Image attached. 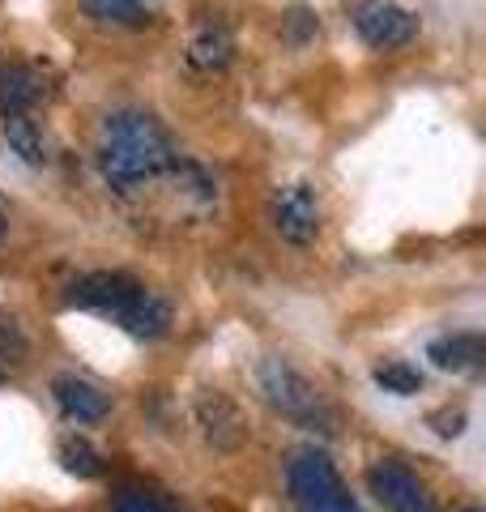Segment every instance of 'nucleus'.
<instances>
[{"instance_id": "f257e3e1", "label": "nucleus", "mask_w": 486, "mask_h": 512, "mask_svg": "<svg viewBox=\"0 0 486 512\" xmlns=\"http://www.w3.org/2000/svg\"><path fill=\"white\" fill-rule=\"evenodd\" d=\"M94 158H99V175L116 192H133L175 167L171 137L145 111H116V116H107L99 128Z\"/></svg>"}, {"instance_id": "f03ea898", "label": "nucleus", "mask_w": 486, "mask_h": 512, "mask_svg": "<svg viewBox=\"0 0 486 512\" xmlns=\"http://www.w3.org/2000/svg\"><path fill=\"white\" fill-rule=\"evenodd\" d=\"M256 384H261L265 402L278 410L282 419L299 423V427H320V431H329L333 414H329V406H324V397H320L286 359H278V355L261 359V367H256Z\"/></svg>"}, {"instance_id": "7ed1b4c3", "label": "nucleus", "mask_w": 486, "mask_h": 512, "mask_svg": "<svg viewBox=\"0 0 486 512\" xmlns=\"http://www.w3.org/2000/svg\"><path fill=\"white\" fill-rule=\"evenodd\" d=\"M269 218H273V231H278L286 244L307 248L320 235V197H316V188L307 184V180L273 188Z\"/></svg>"}, {"instance_id": "20e7f679", "label": "nucleus", "mask_w": 486, "mask_h": 512, "mask_svg": "<svg viewBox=\"0 0 486 512\" xmlns=\"http://www.w3.org/2000/svg\"><path fill=\"white\" fill-rule=\"evenodd\" d=\"M286 487H290V495H295V504H299L303 512L329 504L333 495L346 491L342 474L333 470L329 453H320V448H299V453L290 457V466H286Z\"/></svg>"}, {"instance_id": "39448f33", "label": "nucleus", "mask_w": 486, "mask_h": 512, "mask_svg": "<svg viewBox=\"0 0 486 512\" xmlns=\"http://www.w3.org/2000/svg\"><path fill=\"white\" fill-rule=\"evenodd\" d=\"M367 487L384 512H435L431 491L418 483V474L410 466H401L393 457H384L367 470Z\"/></svg>"}, {"instance_id": "423d86ee", "label": "nucleus", "mask_w": 486, "mask_h": 512, "mask_svg": "<svg viewBox=\"0 0 486 512\" xmlns=\"http://www.w3.org/2000/svg\"><path fill=\"white\" fill-rule=\"evenodd\" d=\"M354 35H359L371 52H397L418 35V18L410 9L393 5V0H367L354 13Z\"/></svg>"}, {"instance_id": "0eeeda50", "label": "nucleus", "mask_w": 486, "mask_h": 512, "mask_svg": "<svg viewBox=\"0 0 486 512\" xmlns=\"http://www.w3.org/2000/svg\"><path fill=\"white\" fill-rule=\"evenodd\" d=\"M141 291L145 286L133 282L128 274H86L69 286L64 303H69V308H86V312H103V316L116 320V312H124Z\"/></svg>"}, {"instance_id": "6e6552de", "label": "nucleus", "mask_w": 486, "mask_h": 512, "mask_svg": "<svg viewBox=\"0 0 486 512\" xmlns=\"http://www.w3.org/2000/svg\"><path fill=\"white\" fill-rule=\"evenodd\" d=\"M197 427H201V436L218 448V453H235V448H243V440H248L243 410L222 389H205L197 397Z\"/></svg>"}, {"instance_id": "1a4fd4ad", "label": "nucleus", "mask_w": 486, "mask_h": 512, "mask_svg": "<svg viewBox=\"0 0 486 512\" xmlns=\"http://www.w3.org/2000/svg\"><path fill=\"white\" fill-rule=\"evenodd\" d=\"M52 397H56L64 419H73V423H103L107 410H111L107 393L99 389V384L81 380V376H56L52 380Z\"/></svg>"}, {"instance_id": "9d476101", "label": "nucleus", "mask_w": 486, "mask_h": 512, "mask_svg": "<svg viewBox=\"0 0 486 512\" xmlns=\"http://www.w3.org/2000/svg\"><path fill=\"white\" fill-rule=\"evenodd\" d=\"M43 99V82L30 64H0V116H30Z\"/></svg>"}, {"instance_id": "9b49d317", "label": "nucleus", "mask_w": 486, "mask_h": 512, "mask_svg": "<svg viewBox=\"0 0 486 512\" xmlns=\"http://www.w3.org/2000/svg\"><path fill=\"white\" fill-rule=\"evenodd\" d=\"M231 56H235V39H231V30H226L222 22H205V26H197V35L188 39V64L192 69H201V73L226 69Z\"/></svg>"}, {"instance_id": "f8f14e48", "label": "nucleus", "mask_w": 486, "mask_h": 512, "mask_svg": "<svg viewBox=\"0 0 486 512\" xmlns=\"http://www.w3.org/2000/svg\"><path fill=\"white\" fill-rule=\"evenodd\" d=\"M116 325H120L124 333H133V338L154 342V338H162V333L171 329V308H167V303H162L158 295L141 291L124 312H116Z\"/></svg>"}, {"instance_id": "ddd939ff", "label": "nucleus", "mask_w": 486, "mask_h": 512, "mask_svg": "<svg viewBox=\"0 0 486 512\" xmlns=\"http://www.w3.org/2000/svg\"><path fill=\"white\" fill-rule=\"evenodd\" d=\"M0 141H5V150L18 158V163L35 167V171L47 167V141L30 116H0Z\"/></svg>"}, {"instance_id": "4468645a", "label": "nucleus", "mask_w": 486, "mask_h": 512, "mask_svg": "<svg viewBox=\"0 0 486 512\" xmlns=\"http://www.w3.org/2000/svg\"><path fill=\"white\" fill-rule=\"evenodd\" d=\"M427 355L435 359V367H444V372H474L486 359V342L478 333H452V338L431 342Z\"/></svg>"}, {"instance_id": "2eb2a0df", "label": "nucleus", "mask_w": 486, "mask_h": 512, "mask_svg": "<svg viewBox=\"0 0 486 512\" xmlns=\"http://www.w3.org/2000/svg\"><path fill=\"white\" fill-rule=\"evenodd\" d=\"M56 461L64 466V474H73V478H99L103 474L99 448H94L90 440H81V436H64L56 444Z\"/></svg>"}, {"instance_id": "dca6fc26", "label": "nucleus", "mask_w": 486, "mask_h": 512, "mask_svg": "<svg viewBox=\"0 0 486 512\" xmlns=\"http://www.w3.org/2000/svg\"><path fill=\"white\" fill-rule=\"evenodd\" d=\"M86 18L107 22V26H145L150 22V9L141 0H81Z\"/></svg>"}, {"instance_id": "f3484780", "label": "nucleus", "mask_w": 486, "mask_h": 512, "mask_svg": "<svg viewBox=\"0 0 486 512\" xmlns=\"http://www.w3.org/2000/svg\"><path fill=\"white\" fill-rule=\"evenodd\" d=\"M376 384H380L384 393L414 397L418 389H423V372H418L414 363H401V359H393V363H380V367H376Z\"/></svg>"}, {"instance_id": "a211bd4d", "label": "nucleus", "mask_w": 486, "mask_h": 512, "mask_svg": "<svg viewBox=\"0 0 486 512\" xmlns=\"http://www.w3.org/2000/svg\"><path fill=\"white\" fill-rule=\"evenodd\" d=\"M316 30H320L316 9H307V5H290V9L282 13V39H286L290 47L312 43V39H316Z\"/></svg>"}, {"instance_id": "6ab92c4d", "label": "nucleus", "mask_w": 486, "mask_h": 512, "mask_svg": "<svg viewBox=\"0 0 486 512\" xmlns=\"http://www.w3.org/2000/svg\"><path fill=\"white\" fill-rule=\"evenodd\" d=\"M26 355H30V342H26L22 325L0 312V363H26Z\"/></svg>"}, {"instance_id": "aec40b11", "label": "nucleus", "mask_w": 486, "mask_h": 512, "mask_svg": "<svg viewBox=\"0 0 486 512\" xmlns=\"http://www.w3.org/2000/svg\"><path fill=\"white\" fill-rule=\"evenodd\" d=\"M107 512H171V504L141 487H124V491H116V500H111Z\"/></svg>"}, {"instance_id": "412c9836", "label": "nucleus", "mask_w": 486, "mask_h": 512, "mask_svg": "<svg viewBox=\"0 0 486 512\" xmlns=\"http://www.w3.org/2000/svg\"><path fill=\"white\" fill-rule=\"evenodd\" d=\"M427 423L435 427V436L452 440V436H461V431H465V410H435Z\"/></svg>"}, {"instance_id": "4be33fe9", "label": "nucleus", "mask_w": 486, "mask_h": 512, "mask_svg": "<svg viewBox=\"0 0 486 512\" xmlns=\"http://www.w3.org/2000/svg\"><path fill=\"white\" fill-rule=\"evenodd\" d=\"M465 512H482V508H465Z\"/></svg>"}, {"instance_id": "5701e85b", "label": "nucleus", "mask_w": 486, "mask_h": 512, "mask_svg": "<svg viewBox=\"0 0 486 512\" xmlns=\"http://www.w3.org/2000/svg\"><path fill=\"white\" fill-rule=\"evenodd\" d=\"M0 235H5V222H0Z\"/></svg>"}, {"instance_id": "b1692460", "label": "nucleus", "mask_w": 486, "mask_h": 512, "mask_svg": "<svg viewBox=\"0 0 486 512\" xmlns=\"http://www.w3.org/2000/svg\"><path fill=\"white\" fill-rule=\"evenodd\" d=\"M0 380H5V372H0Z\"/></svg>"}]
</instances>
